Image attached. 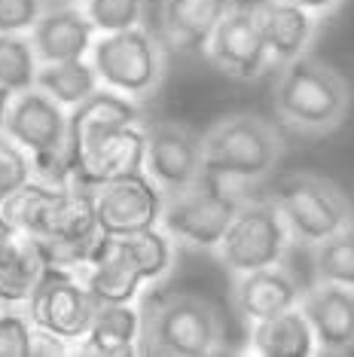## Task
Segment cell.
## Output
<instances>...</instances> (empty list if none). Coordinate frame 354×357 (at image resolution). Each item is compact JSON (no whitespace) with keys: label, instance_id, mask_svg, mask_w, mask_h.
<instances>
[{"label":"cell","instance_id":"obj_31","mask_svg":"<svg viewBox=\"0 0 354 357\" xmlns=\"http://www.w3.org/2000/svg\"><path fill=\"white\" fill-rule=\"evenodd\" d=\"M0 357H31V321L22 305L0 312Z\"/></svg>","mask_w":354,"mask_h":357},{"label":"cell","instance_id":"obj_38","mask_svg":"<svg viewBox=\"0 0 354 357\" xmlns=\"http://www.w3.org/2000/svg\"><path fill=\"white\" fill-rule=\"evenodd\" d=\"M348 235H354V214H351V223H348V229H345Z\"/></svg>","mask_w":354,"mask_h":357},{"label":"cell","instance_id":"obj_24","mask_svg":"<svg viewBox=\"0 0 354 357\" xmlns=\"http://www.w3.org/2000/svg\"><path fill=\"white\" fill-rule=\"evenodd\" d=\"M61 192H64V183H46L31 177L22 190H15L0 205V211H3V217L10 220L15 232H25L40 241L52 229V220L61 205Z\"/></svg>","mask_w":354,"mask_h":357},{"label":"cell","instance_id":"obj_2","mask_svg":"<svg viewBox=\"0 0 354 357\" xmlns=\"http://www.w3.org/2000/svg\"><path fill=\"white\" fill-rule=\"evenodd\" d=\"M278 70L275 113L284 128L302 137H324L348 119L354 92L333 64L315 55H300Z\"/></svg>","mask_w":354,"mask_h":357},{"label":"cell","instance_id":"obj_12","mask_svg":"<svg viewBox=\"0 0 354 357\" xmlns=\"http://www.w3.org/2000/svg\"><path fill=\"white\" fill-rule=\"evenodd\" d=\"M95 217L101 235H132L159 226L165 196L144 172L95 186Z\"/></svg>","mask_w":354,"mask_h":357},{"label":"cell","instance_id":"obj_27","mask_svg":"<svg viewBox=\"0 0 354 357\" xmlns=\"http://www.w3.org/2000/svg\"><path fill=\"white\" fill-rule=\"evenodd\" d=\"M37 55L28 34H0V89L22 92L34 86L37 77Z\"/></svg>","mask_w":354,"mask_h":357},{"label":"cell","instance_id":"obj_26","mask_svg":"<svg viewBox=\"0 0 354 357\" xmlns=\"http://www.w3.org/2000/svg\"><path fill=\"white\" fill-rule=\"evenodd\" d=\"M119 238L125 241L128 254H132V259L138 263V269H141L147 284H159L174 269L177 245L159 229V226L144 229V232H132V235H119Z\"/></svg>","mask_w":354,"mask_h":357},{"label":"cell","instance_id":"obj_1","mask_svg":"<svg viewBox=\"0 0 354 357\" xmlns=\"http://www.w3.org/2000/svg\"><path fill=\"white\" fill-rule=\"evenodd\" d=\"M138 354L150 357H208L226 342V324L211 299L196 294H150L138 303Z\"/></svg>","mask_w":354,"mask_h":357},{"label":"cell","instance_id":"obj_39","mask_svg":"<svg viewBox=\"0 0 354 357\" xmlns=\"http://www.w3.org/2000/svg\"><path fill=\"white\" fill-rule=\"evenodd\" d=\"M3 308H6V305H3V303H0V312H3Z\"/></svg>","mask_w":354,"mask_h":357},{"label":"cell","instance_id":"obj_22","mask_svg":"<svg viewBox=\"0 0 354 357\" xmlns=\"http://www.w3.org/2000/svg\"><path fill=\"white\" fill-rule=\"evenodd\" d=\"M247 354L256 357H311L315 354V336L296 308L275 314V318L256 321L247 327Z\"/></svg>","mask_w":354,"mask_h":357},{"label":"cell","instance_id":"obj_7","mask_svg":"<svg viewBox=\"0 0 354 357\" xmlns=\"http://www.w3.org/2000/svg\"><path fill=\"white\" fill-rule=\"evenodd\" d=\"M293 248V235L284 217L269 196H256L236 208L232 220L217 241L214 254L232 275L263 269L272 263H284L287 250Z\"/></svg>","mask_w":354,"mask_h":357},{"label":"cell","instance_id":"obj_15","mask_svg":"<svg viewBox=\"0 0 354 357\" xmlns=\"http://www.w3.org/2000/svg\"><path fill=\"white\" fill-rule=\"evenodd\" d=\"M77 278L95 303H138L147 281L119 235H101L92 257L77 269Z\"/></svg>","mask_w":354,"mask_h":357},{"label":"cell","instance_id":"obj_9","mask_svg":"<svg viewBox=\"0 0 354 357\" xmlns=\"http://www.w3.org/2000/svg\"><path fill=\"white\" fill-rule=\"evenodd\" d=\"M144 174L159 186L162 196H177L202 177V135L192 126L174 119H144Z\"/></svg>","mask_w":354,"mask_h":357},{"label":"cell","instance_id":"obj_11","mask_svg":"<svg viewBox=\"0 0 354 357\" xmlns=\"http://www.w3.org/2000/svg\"><path fill=\"white\" fill-rule=\"evenodd\" d=\"M208 61L220 74L236 79H256L269 70V52H266L263 28L254 6L232 3L229 13L217 22L214 34L205 46Z\"/></svg>","mask_w":354,"mask_h":357},{"label":"cell","instance_id":"obj_5","mask_svg":"<svg viewBox=\"0 0 354 357\" xmlns=\"http://www.w3.org/2000/svg\"><path fill=\"white\" fill-rule=\"evenodd\" d=\"M281 156H284V137L269 119L256 113H229L202 135L205 168L254 183L275 172Z\"/></svg>","mask_w":354,"mask_h":357},{"label":"cell","instance_id":"obj_30","mask_svg":"<svg viewBox=\"0 0 354 357\" xmlns=\"http://www.w3.org/2000/svg\"><path fill=\"white\" fill-rule=\"evenodd\" d=\"M31 177H34L31 156L13 141V137H6L0 132V205H3L15 190H22Z\"/></svg>","mask_w":354,"mask_h":357},{"label":"cell","instance_id":"obj_4","mask_svg":"<svg viewBox=\"0 0 354 357\" xmlns=\"http://www.w3.org/2000/svg\"><path fill=\"white\" fill-rule=\"evenodd\" d=\"M88 61L104 89H114L138 104L153 98L165 79V46L144 25L95 34Z\"/></svg>","mask_w":354,"mask_h":357},{"label":"cell","instance_id":"obj_17","mask_svg":"<svg viewBox=\"0 0 354 357\" xmlns=\"http://www.w3.org/2000/svg\"><path fill=\"white\" fill-rule=\"evenodd\" d=\"M232 3L236 0H159V43L177 55L205 52L208 37Z\"/></svg>","mask_w":354,"mask_h":357},{"label":"cell","instance_id":"obj_10","mask_svg":"<svg viewBox=\"0 0 354 357\" xmlns=\"http://www.w3.org/2000/svg\"><path fill=\"white\" fill-rule=\"evenodd\" d=\"M238 205L223 199L217 190H211L202 177L192 186H187L177 196H165L159 229H162L174 245H187L199 250H214L223 238L226 226L232 220Z\"/></svg>","mask_w":354,"mask_h":357},{"label":"cell","instance_id":"obj_37","mask_svg":"<svg viewBox=\"0 0 354 357\" xmlns=\"http://www.w3.org/2000/svg\"><path fill=\"white\" fill-rule=\"evenodd\" d=\"M49 3H79V0H49Z\"/></svg>","mask_w":354,"mask_h":357},{"label":"cell","instance_id":"obj_14","mask_svg":"<svg viewBox=\"0 0 354 357\" xmlns=\"http://www.w3.org/2000/svg\"><path fill=\"white\" fill-rule=\"evenodd\" d=\"M300 312L315 336V354H351L354 351V290L342 284L315 281L302 287Z\"/></svg>","mask_w":354,"mask_h":357},{"label":"cell","instance_id":"obj_25","mask_svg":"<svg viewBox=\"0 0 354 357\" xmlns=\"http://www.w3.org/2000/svg\"><path fill=\"white\" fill-rule=\"evenodd\" d=\"M34 86L40 92H46L52 101H59L64 110L77 107L83 98L95 92L98 74H95L92 61L88 59H74V61H52V64H40Z\"/></svg>","mask_w":354,"mask_h":357},{"label":"cell","instance_id":"obj_16","mask_svg":"<svg viewBox=\"0 0 354 357\" xmlns=\"http://www.w3.org/2000/svg\"><path fill=\"white\" fill-rule=\"evenodd\" d=\"M302 296V284L293 269L284 263H272L263 269L238 272L232 284V308L241 321L251 327L256 321L275 318V314L296 308Z\"/></svg>","mask_w":354,"mask_h":357},{"label":"cell","instance_id":"obj_29","mask_svg":"<svg viewBox=\"0 0 354 357\" xmlns=\"http://www.w3.org/2000/svg\"><path fill=\"white\" fill-rule=\"evenodd\" d=\"M79 6L98 34L138 28L147 15V0H79Z\"/></svg>","mask_w":354,"mask_h":357},{"label":"cell","instance_id":"obj_23","mask_svg":"<svg viewBox=\"0 0 354 357\" xmlns=\"http://www.w3.org/2000/svg\"><path fill=\"white\" fill-rule=\"evenodd\" d=\"M43 269L46 257L37 241L25 232H13L0 245V303L25 305Z\"/></svg>","mask_w":354,"mask_h":357},{"label":"cell","instance_id":"obj_19","mask_svg":"<svg viewBox=\"0 0 354 357\" xmlns=\"http://www.w3.org/2000/svg\"><path fill=\"white\" fill-rule=\"evenodd\" d=\"M144 123V110L138 101L125 98L114 89L98 86L88 98H83L77 107L68 110V147L70 162L83 153L95 137L114 132L123 126H138Z\"/></svg>","mask_w":354,"mask_h":357},{"label":"cell","instance_id":"obj_36","mask_svg":"<svg viewBox=\"0 0 354 357\" xmlns=\"http://www.w3.org/2000/svg\"><path fill=\"white\" fill-rule=\"evenodd\" d=\"M13 232H15V229L10 226V220H6V217H3V211H0V245H3V241L10 238Z\"/></svg>","mask_w":354,"mask_h":357},{"label":"cell","instance_id":"obj_6","mask_svg":"<svg viewBox=\"0 0 354 357\" xmlns=\"http://www.w3.org/2000/svg\"><path fill=\"white\" fill-rule=\"evenodd\" d=\"M269 199L281 211L293 241H302L309 248L345 232L354 214V205L345 199L339 186L309 172L281 177Z\"/></svg>","mask_w":354,"mask_h":357},{"label":"cell","instance_id":"obj_35","mask_svg":"<svg viewBox=\"0 0 354 357\" xmlns=\"http://www.w3.org/2000/svg\"><path fill=\"white\" fill-rule=\"evenodd\" d=\"M10 98H13V92L0 89V132H3V116H6V107H10Z\"/></svg>","mask_w":354,"mask_h":357},{"label":"cell","instance_id":"obj_33","mask_svg":"<svg viewBox=\"0 0 354 357\" xmlns=\"http://www.w3.org/2000/svg\"><path fill=\"white\" fill-rule=\"evenodd\" d=\"M74 351H77L74 342H68V339L31 324V357H68Z\"/></svg>","mask_w":354,"mask_h":357},{"label":"cell","instance_id":"obj_13","mask_svg":"<svg viewBox=\"0 0 354 357\" xmlns=\"http://www.w3.org/2000/svg\"><path fill=\"white\" fill-rule=\"evenodd\" d=\"M144 153H147V135L144 123L123 126L114 132L95 137L79 156L70 162V183L95 190L116 177L144 172Z\"/></svg>","mask_w":354,"mask_h":357},{"label":"cell","instance_id":"obj_32","mask_svg":"<svg viewBox=\"0 0 354 357\" xmlns=\"http://www.w3.org/2000/svg\"><path fill=\"white\" fill-rule=\"evenodd\" d=\"M49 0H0V34H28Z\"/></svg>","mask_w":354,"mask_h":357},{"label":"cell","instance_id":"obj_8","mask_svg":"<svg viewBox=\"0 0 354 357\" xmlns=\"http://www.w3.org/2000/svg\"><path fill=\"white\" fill-rule=\"evenodd\" d=\"M28 321L34 327H43L55 336L79 342L86 336L88 324L95 318V296L86 290V284L77 278V272L59 269V266H46L40 275L37 287L31 290L28 303L22 305Z\"/></svg>","mask_w":354,"mask_h":357},{"label":"cell","instance_id":"obj_18","mask_svg":"<svg viewBox=\"0 0 354 357\" xmlns=\"http://www.w3.org/2000/svg\"><path fill=\"white\" fill-rule=\"evenodd\" d=\"M95 34L98 31L86 19L79 3H49L37 19V25L28 31V40L34 46L37 61L52 64V61L88 59Z\"/></svg>","mask_w":354,"mask_h":357},{"label":"cell","instance_id":"obj_34","mask_svg":"<svg viewBox=\"0 0 354 357\" xmlns=\"http://www.w3.org/2000/svg\"><path fill=\"white\" fill-rule=\"evenodd\" d=\"M287 3H296V6H302L305 13L318 15V19H327V15H333L339 10L345 0H287Z\"/></svg>","mask_w":354,"mask_h":357},{"label":"cell","instance_id":"obj_28","mask_svg":"<svg viewBox=\"0 0 354 357\" xmlns=\"http://www.w3.org/2000/svg\"><path fill=\"white\" fill-rule=\"evenodd\" d=\"M311 254H315V275L321 281L354 290V235L339 232L333 238H324L311 245Z\"/></svg>","mask_w":354,"mask_h":357},{"label":"cell","instance_id":"obj_21","mask_svg":"<svg viewBox=\"0 0 354 357\" xmlns=\"http://www.w3.org/2000/svg\"><path fill=\"white\" fill-rule=\"evenodd\" d=\"M141 312L138 303H98L86 336L77 342L74 354L92 357H132L138 354Z\"/></svg>","mask_w":354,"mask_h":357},{"label":"cell","instance_id":"obj_20","mask_svg":"<svg viewBox=\"0 0 354 357\" xmlns=\"http://www.w3.org/2000/svg\"><path fill=\"white\" fill-rule=\"evenodd\" d=\"M254 10H256V19H260V28H263L269 68H284L287 61L305 55L311 40L318 37L321 19L305 13L302 6H296V3H287V0H263Z\"/></svg>","mask_w":354,"mask_h":357},{"label":"cell","instance_id":"obj_3","mask_svg":"<svg viewBox=\"0 0 354 357\" xmlns=\"http://www.w3.org/2000/svg\"><path fill=\"white\" fill-rule=\"evenodd\" d=\"M3 135L13 137L31 156L34 177L46 183L70 181L68 110L37 86L22 89L10 98L3 116Z\"/></svg>","mask_w":354,"mask_h":357}]
</instances>
